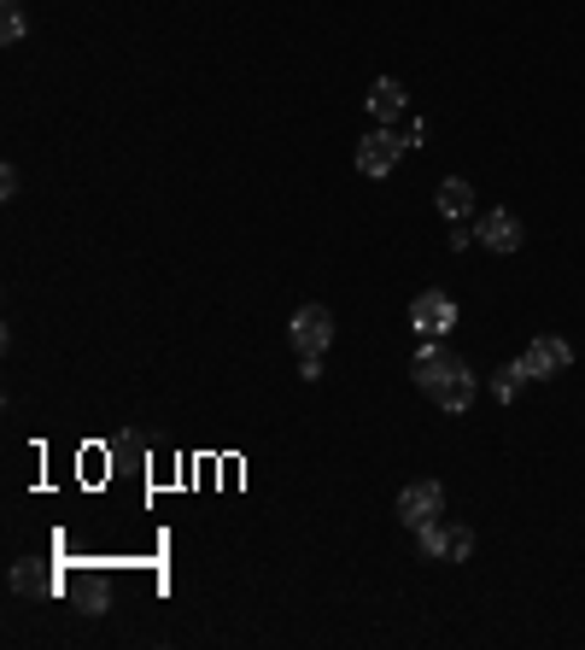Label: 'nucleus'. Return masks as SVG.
<instances>
[{
	"mask_svg": "<svg viewBox=\"0 0 585 650\" xmlns=\"http://www.w3.org/2000/svg\"><path fill=\"white\" fill-rule=\"evenodd\" d=\"M287 340L299 347V358H322L328 340H333V311L328 305H299L292 322H287Z\"/></svg>",
	"mask_w": 585,
	"mask_h": 650,
	"instance_id": "f257e3e1",
	"label": "nucleus"
},
{
	"mask_svg": "<svg viewBox=\"0 0 585 650\" xmlns=\"http://www.w3.org/2000/svg\"><path fill=\"white\" fill-rule=\"evenodd\" d=\"M410 329L422 334V340H445V334L456 329V299L439 293V288L415 293V299H410Z\"/></svg>",
	"mask_w": 585,
	"mask_h": 650,
	"instance_id": "f03ea898",
	"label": "nucleus"
},
{
	"mask_svg": "<svg viewBox=\"0 0 585 650\" xmlns=\"http://www.w3.org/2000/svg\"><path fill=\"white\" fill-rule=\"evenodd\" d=\"M404 147H410V135H392V130H369V135L358 141V171L381 182V176H392V171H399Z\"/></svg>",
	"mask_w": 585,
	"mask_h": 650,
	"instance_id": "7ed1b4c3",
	"label": "nucleus"
},
{
	"mask_svg": "<svg viewBox=\"0 0 585 650\" xmlns=\"http://www.w3.org/2000/svg\"><path fill=\"white\" fill-rule=\"evenodd\" d=\"M574 363V347L568 340H556V334H538L527 352H521V370H527L533 381H551V375H562Z\"/></svg>",
	"mask_w": 585,
	"mask_h": 650,
	"instance_id": "20e7f679",
	"label": "nucleus"
},
{
	"mask_svg": "<svg viewBox=\"0 0 585 650\" xmlns=\"http://www.w3.org/2000/svg\"><path fill=\"white\" fill-rule=\"evenodd\" d=\"M399 516H404V527H422L433 516H445V486L439 481H410L399 493Z\"/></svg>",
	"mask_w": 585,
	"mask_h": 650,
	"instance_id": "39448f33",
	"label": "nucleus"
},
{
	"mask_svg": "<svg viewBox=\"0 0 585 650\" xmlns=\"http://www.w3.org/2000/svg\"><path fill=\"white\" fill-rule=\"evenodd\" d=\"M451 363H456V358H451L445 347H439V340H422V347H415V358H410V381L433 399V388L451 375Z\"/></svg>",
	"mask_w": 585,
	"mask_h": 650,
	"instance_id": "423d86ee",
	"label": "nucleus"
},
{
	"mask_svg": "<svg viewBox=\"0 0 585 650\" xmlns=\"http://www.w3.org/2000/svg\"><path fill=\"white\" fill-rule=\"evenodd\" d=\"M474 388H480V381H474V370H469L463 358H456V363H451V375L433 388V404H439V411H451V416H463L469 404H474Z\"/></svg>",
	"mask_w": 585,
	"mask_h": 650,
	"instance_id": "0eeeda50",
	"label": "nucleus"
},
{
	"mask_svg": "<svg viewBox=\"0 0 585 650\" xmlns=\"http://www.w3.org/2000/svg\"><path fill=\"white\" fill-rule=\"evenodd\" d=\"M480 247H492V252H515L521 240H527V229H521V217L515 211H486L480 217V229H474Z\"/></svg>",
	"mask_w": 585,
	"mask_h": 650,
	"instance_id": "6e6552de",
	"label": "nucleus"
},
{
	"mask_svg": "<svg viewBox=\"0 0 585 650\" xmlns=\"http://www.w3.org/2000/svg\"><path fill=\"white\" fill-rule=\"evenodd\" d=\"M404 106H410V94H404L399 76H374V89H369V112L381 117V124H392V117H404Z\"/></svg>",
	"mask_w": 585,
	"mask_h": 650,
	"instance_id": "1a4fd4ad",
	"label": "nucleus"
},
{
	"mask_svg": "<svg viewBox=\"0 0 585 650\" xmlns=\"http://www.w3.org/2000/svg\"><path fill=\"white\" fill-rule=\"evenodd\" d=\"M433 199H439V217H451V223H463V217L474 211V188H469L463 176H445Z\"/></svg>",
	"mask_w": 585,
	"mask_h": 650,
	"instance_id": "9d476101",
	"label": "nucleus"
},
{
	"mask_svg": "<svg viewBox=\"0 0 585 650\" xmlns=\"http://www.w3.org/2000/svg\"><path fill=\"white\" fill-rule=\"evenodd\" d=\"M527 381H533V375L521 370V358H515V363H497V375H492V399H497V404H515Z\"/></svg>",
	"mask_w": 585,
	"mask_h": 650,
	"instance_id": "9b49d317",
	"label": "nucleus"
},
{
	"mask_svg": "<svg viewBox=\"0 0 585 650\" xmlns=\"http://www.w3.org/2000/svg\"><path fill=\"white\" fill-rule=\"evenodd\" d=\"M451 527H456V522H445V516H433V522H422V527H415V545H422V557H445V545H451Z\"/></svg>",
	"mask_w": 585,
	"mask_h": 650,
	"instance_id": "f8f14e48",
	"label": "nucleus"
},
{
	"mask_svg": "<svg viewBox=\"0 0 585 650\" xmlns=\"http://www.w3.org/2000/svg\"><path fill=\"white\" fill-rule=\"evenodd\" d=\"M12 592H24V598H30V592H35V598H41V592H53L48 568H35V563H12Z\"/></svg>",
	"mask_w": 585,
	"mask_h": 650,
	"instance_id": "ddd939ff",
	"label": "nucleus"
},
{
	"mask_svg": "<svg viewBox=\"0 0 585 650\" xmlns=\"http://www.w3.org/2000/svg\"><path fill=\"white\" fill-rule=\"evenodd\" d=\"M76 603L89 609V616H106V603H112L106 580H100V575H82V580H76Z\"/></svg>",
	"mask_w": 585,
	"mask_h": 650,
	"instance_id": "4468645a",
	"label": "nucleus"
},
{
	"mask_svg": "<svg viewBox=\"0 0 585 650\" xmlns=\"http://www.w3.org/2000/svg\"><path fill=\"white\" fill-rule=\"evenodd\" d=\"M24 7H18V0H7V12H0V42H7V48H18V42H24Z\"/></svg>",
	"mask_w": 585,
	"mask_h": 650,
	"instance_id": "2eb2a0df",
	"label": "nucleus"
},
{
	"mask_svg": "<svg viewBox=\"0 0 585 650\" xmlns=\"http://www.w3.org/2000/svg\"><path fill=\"white\" fill-rule=\"evenodd\" d=\"M469 557H474V534L456 522V527H451V545H445V563H469Z\"/></svg>",
	"mask_w": 585,
	"mask_h": 650,
	"instance_id": "dca6fc26",
	"label": "nucleus"
},
{
	"mask_svg": "<svg viewBox=\"0 0 585 650\" xmlns=\"http://www.w3.org/2000/svg\"><path fill=\"white\" fill-rule=\"evenodd\" d=\"M0 194H7V199L18 194V165H7V171H0Z\"/></svg>",
	"mask_w": 585,
	"mask_h": 650,
	"instance_id": "f3484780",
	"label": "nucleus"
}]
</instances>
